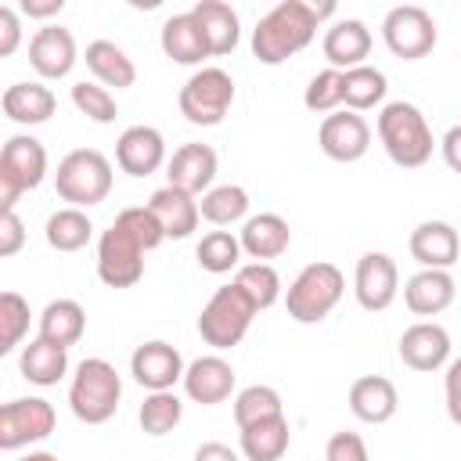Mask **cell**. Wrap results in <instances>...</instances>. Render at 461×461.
I'll use <instances>...</instances> for the list:
<instances>
[{
	"label": "cell",
	"instance_id": "obj_1",
	"mask_svg": "<svg viewBox=\"0 0 461 461\" xmlns=\"http://www.w3.org/2000/svg\"><path fill=\"white\" fill-rule=\"evenodd\" d=\"M335 11L331 0L324 4H306V0H281L277 7H270L256 29H252V54L263 65H281L292 54H299L303 47H310V40L317 36L321 18H328Z\"/></svg>",
	"mask_w": 461,
	"mask_h": 461
},
{
	"label": "cell",
	"instance_id": "obj_2",
	"mask_svg": "<svg viewBox=\"0 0 461 461\" xmlns=\"http://www.w3.org/2000/svg\"><path fill=\"white\" fill-rule=\"evenodd\" d=\"M378 140L385 148V155L403 166V169H418L432 158V130L421 115L418 104L411 101H389L378 112Z\"/></svg>",
	"mask_w": 461,
	"mask_h": 461
},
{
	"label": "cell",
	"instance_id": "obj_3",
	"mask_svg": "<svg viewBox=\"0 0 461 461\" xmlns=\"http://www.w3.org/2000/svg\"><path fill=\"white\" fill-rule=\"evenodd\" d=\"M119 400H122V378L119 371L101 360V357H86L79 360L76 375H72V385H68V407L79 421L86 425H104L115 411H119Z\"/></svg>",
	"mask_w": 461,
	"mask_h": 461
},
{
	"label": "cell",
	"instance_id": "obj_4",
	"mask_svg": "<svg viewBox=\"0 0 461 461\" xmlns=\"http://www.w3.org/2000/svg\"><path fill=\"white\" fill-rule=\"evenodd\" d=\"M346 292V277L335 263L328 259H317L310 267H303L295 274V281L288 285L285 292V306H288V317L295 324H321L342 299Z\"/></svg>",
	"mask_w": 461,
	"mask_h": 461
},
{
	"label": "cell",
	"instance_id": "obj_5",
	"mask_svg": "<svg viewBox=\"0 0 461 461\" xmlns=\"http://www.w3.org/2000/svg\"><path fill=\"white\" fill-rule=\"evenodd\" d=\"M54 191L72 209L101 205L112 191V162L97 148H76L58 162Z\"/></svg>",
	"mask_w": 461,
	"mask_h": 461
},
{
	"label": "cell",
	"instance_id": "obj_6",
	"mask_svg": "<svg viewBox=\"0 0 461 461\" xmlns=\"http://www.w3.org/2000/svg\"><path fill=\"white\" fill-rule=\"evenodd\" d=\"M256 313L259 310L252 306V299L230 281V285L216 288L209 295V303L202 306V313H198V335L212 349H230V346H238L245 339V331H249V324H252Z\"/></svg>",
	"mask_w": 461,
	"mask_h": 461
},
{
	"label": "cell",
	"instance_id": "obj_7",
	"mask_svg": "<svg viewBox=\"0 0 461 461\" xmlns=\"http://www.w3.org/2000/svg\"><path fill=\"white\" fill-rule=\"evenodd\" d=\"M47 176V148L29 137V133H14L4 140L0 148V209H14V202L40 187Z\"/></svg>",
	"mask_w": 461,
	"mask_h": 461
},
{
	"label": "cell",
	"instance_id": "obj_8",
	"mask_svg": "<svg viewBox=\"0 0 461 461\" xmlns=\"http://www.w3.org/2000/svg\"><path fill=\"white\" fill-rule=\"evenodd\" d=\"M180 115L191 122V126H220L223 115L230 112L234 104V79L230 72L209 65V68H198L184 86H180Z\"/></svg>",
	"mask_w": 461,
	"mask_h": 461
},
{
	"label": "cell",
	"instance_id": "obj_9",
	"mask_svg": "<svg viewBox=\"0 0 461 461\" xmlns=\"http://www.w3.org/2000/svg\"><path fill=\"white\" fill-rule=\"evenodd\" d=\"M382 40H385V47H389L396 58L418 61V58L432 54L439 32H436V22H432V14H429L425 7H418V4H400V7H393V11L382 18Z\"/></svg>",
	"mask_w": 461,
	"mask_h": 461
},
{
	"label": "cell",
	"instance_id": "obj_10",
	"mask_svg": "<svg viewBox=\"0 0 461 461\" xmlns=\"http://www.w3.org/2000/svg\"><path fill=\"white\" fill-rule=\"evenodd\" d=\"M58 414L43 396L11 400L0 407V450H22L54 432Z\"/></svg>",
	"mask_w": 461,
	"mask_h": 461
},
{
	"label": "cell",
	"instance_id": "obj_11",
	"mask_svg": "<svg viewBox=\"0 0 461 461\" xmlns=\"http://www.w3.org/2000/svg\"><path fill=\"white\" fill-rule=\"evenodd\" d=\"M97 277L108 288H130L144 277V249L115 223L97 238Z\"/></svg>",
	"mask_w": 461,
	"mask_h": 461
},
{
	"label": "cell",
	"instance_id": "obj_12",
	"mask_svg": "<svg viewBox=\"0 0 461 461\" xmlns=\"http://www.w3.org/2000/svg\"><path fill=\"white\" fill-rule=\"evenodd\" d=\"M353 292H357V303L364 310H371V313L389 310L396 292H400V270H396L393 256L364 252L357 259V270H353Z\"/></svg>",
	"mask_w": 461,
	"mask_h": 461
},
{
	"label": "cell",
	"instance_id": "obj_13",
	"mask_svg": "<svg viewBox=\"0 0 461 461\" xmlns=\"http://www.w3.org/2000/svg\"><path fill=\"white\" fill-rule=\"evenodd\" d=\"M184 371H187V367H184L180 349L169 346V342H162V339H151V342L137 346L133 357H130V375H133V382H137L140 389H148V393H166V389H173L176 382H184Z\"/></svg>",
	"mask_w": 461,
	"mask_h": 461
},
{
	"label": "cell",
	"instance_id": "obj_14",
	"mask_svg": "<svg viewBox=\"0 0 461 461\" xmlns=\"http://www.w3.org/2000/svg\"><path fill=\"white\" fill-rule=\"evenodd\" d=\"M317 144L331 162H357L371 148V126L364 122V115L342 108V112L324 115L317 130Z\"/></svg>",
	"mask_w": 461,
	"mask_h": 461
},
{
	"label": "cell",
	"instance_id": "obj_15",
	"mask_svg": "<svg viewBox=\"0 0 461 461\" xmlns=\"http://www.w3.org/2000/svg\"><path fill=\"white\" fill-rule=\"evenodd\" d=\"M115 162L130 176H151L166 162V137L155 126H126L115 140Z\"/></svg>",
	"mask_w": 461,
	"mask_h": 461
},
{
	"label": "cell",
	"instance_id": "obj_16",
	"mask_svg": "<svg viewBox=\"0 0 461 461\" xmlns=\"http://www.w3.org/2000/svg\"><path fill=\"white\" fill-rule=\"evenodd\" d=\"M400 360L411 371H439L450 360V335L436 321H418L400 335Z\"/></svg>",
	"mask_w": 461,
	"mask_h": 461
},
{
	"label": "cell",
	"instance_id": "obj_17",
	"mask_svg": "<svg viewBox=\"0 0 461 461\" xmlns=\"http://www.w3.org/2000/svg\"><path fill=\"white\" fill-rule=\"evenodd\" d=\"M29 65L43 79H65L76 65V36L65 25H43L29 40Z\"/></svg>",
	"mask_w": 461,
	"mask_h": 461
},
{
	"label": "cell",
	"instance_id": "obj_18",
	"mask_svg": "<svg viewBox=\"0 0 461 461\" xmlns=\"http://www.w3.org/2000/svg\"><path fill=\"white\" fill-rule=\"evenodd\" d=\"M212 176H216V151L198 140L180 144L166 162L169 187H180L187 194H205L212 187Z\"/></svg>",
	"mask_w": 461,
	"mask_h": 461
},
{
	"label": "cell",
	"instance_id": "obj_19",
	"mask_svg": "<svg viewBox=\"0 0 461 461\" xmlns=\"http://www.w3.org/2000/svg\"><path fill=\"white\" fill-rule=\"evenodd\" d=\"M411 256L421 270H450L461 259V238L447 220H425L411 230Z\"/></svg>",
	"mask_w": 461,
	"mask_h": 461
},
{
	"label": "cell",
	"instance_id": "obj_20",
	"mask_svg": "<svg viewBox=\"0 0 461 461\" xmlns=\"http://www.w3.org/2000/svg\"><path fill=\"white\" fill-rule=\"evenodd\" d=\"M234 367L220 357V353H209V357H198L187 364L184 371V393L202 403V407H212V403H223L230 393H234Z\"/></svg>",
	"mask_w": 461,
	"mask_h": 461
},
{
	"label": "cell",
	"instance_id": "obj_21",
	"mask_svg": "<svg viewBox=\"0 0 461 461\" xmlns=\"http://www.w3.org/2000/svg\"><path fill=\"white\" fill-rule=\"evenodd\" d=\"M321 50L328 58V68H339V72L357 68V65H367L364 58L371 54V29L360 18H339L324 32Z\"/></svg>",
	"mask_w": 461,
	"mask_h": 461
},
{
	"label": "cell",
	"instance_id": "obj_22",
	"mask_svg": "<svg viewBox=\"0 0 461 461\" xmlns=\"http://www.w3.org/2000/svg\"><path fill=\"white\" fill-rule=\"evenodd\" d=\"M158 43H162V54L169 61H176V65H198V61L212 58L209 43H205V32H202V25H198V18L191 11L166 18L162 32H158Z\"/></svg>",
	"mask_w": 461,
	"mask_h": 461
},
{
	"label": "cell",
	"instance_id": "obj_23",
	"mask_svg": "<svg viewBox=\"0 0 461 461\" xmlns=\"http://www.w3.org/2000/svg\"><path fill=\"white\" fill-rule=\"evenodd\" d=\"M241 252L256 263H267V259H277L288 252L292 245V230H288V220H281L277 212H259V216H249L245 227H241Z\"/></svg>",
	"mask_w": 461,
	"mask_h": 461
},
{
	"label": "cell",
	"instance_id": "obj_24",
	"mask_svg": "<svg viewBox=\"0 0 461 461\" xmlns=\"http://www.w3.org/2000/svg\"><path fill=\"white\" fill-rule=\"evenodd\" d=\"M454 292H457V285H454L450 270H418L403 285V303L414 317H436L454 303Z\"/></svg>",
	"mask_w": 461,
	"mask_h": 461
},
{
	"label": "cell",
	"instance_id": "obj_25",
	"mask_svg": "<svg viewBox=\"0 0 461 461\" xmlns=\"http://www.w3.org/2000/svg\"><path fill=\"white\" fill-rule=\"evenodd\" d=\"M400 407V393L382 375H364L349 385V411L367 425H385Z\"/></svg>",
	"mask_w": 461,
	"mask_h": 461
},
{
	"label": "cell",
	"instance_id": "obj_26",
	"mask_svg": "<svg viewBox=\"0 0 461 461\" xmlns=\"http://www.w3.org/2000/svg\"><path fill=\"white\" fill-rule=\"evenodd\" d=\"M0 108L18 126H40L58 112V97L43 83H11L0 97Z\"/></svg>",
	"mask_w": 461,
	"mask_h": 461
},
{
	"label": "cell",
	"instance_id": "obj_27",
	"mask_svg": "<svg viewBox=\"0 0 461 461\" xmlns=\"http://www.w3.org/2000/svg\"><path fill=\"white\" fill-rule=\"evenodd\" d=\"M148 209L158 216L166 238H176V241H180V238H191L194 227H198V220H202L194 194H187V191H180V187H169V184L158 187V191L148 198Z\"/></svg>",
	"mask_w": 461,
	"mask_h": 461
},
{
	"label": "cell",
	"instance_id": "obj_28",
	"mask_svg": "<svg viewBox=\"0 0 461 461\" xmlns=\"http://www.w3.org/2000/svg\"><path fill=\"white\" fill-rule=\"evenodd\" d=\"M191 14L198 18L202 32H205V43H209V54L220 58V54H230L238 47V36H241V22H238V11L223 0H198L191 7Z\"/></svg>",
	"mask_w": 461,
	"mask_h": 461
},
{
	"label": "cell",
	"instance_id": "obj_29",
	"mask_svg": "<svg viewBox=\"0 0 461 461\" xmlns=\"http://www.w3.org/2000/svg\"><path fill=\"white\" fill-rule=\"evenodd\" d=\"M18 371L32 385H58L65 378V371H68V349H61V346H54V342L36 335V339H29L22 346Z\"/></svg>",
	"mask_w": 461,
	"mask_h": 461
},
{
	"label": "cell",
	"instance_id": "obj_30",
	"mask_svg": "<svg viewBox=\"0 0 461 461\" xmlns=\"http://www.w3.org/2000/svg\"><path fill=\"white\" fill-rule=\"evenodd\" d=\"M83 61H86V68L94 72V79H97L101 86L126 90V86H133V79H137L133 58H130L119 43H112V40H94V43H86Z\"/></svg>",
	"mask_w": 461,
	"mask_h": 461
},
{
	"label": "cell",
	"instance_id": "obj_31",
	"mask_svg": "<svg viewBox=\"0 0 461 461\" xmlns=\"http://www.w3.org/2000/svg\"><path fill=\"white\" fill-rule=\"evenodd\" d=\"M83 331H86V310L76 299H54V303L43 306V313H40V339L68 349V346H76L83 339Z\"/></svg>",
	"mask_w": 461,
	"mask_h": 461
},
{
	"label": "cell",
	"instance_id": "obj_32",
	"mask_svg": "<svg viewBox=\"0 0 461 461\" xmlns=\"http://www.w3.org/2000/svg\"><path fill=\"white\" fill-rule=\"evenodd\" d=\"M241 432V454L245 461H281L288 443H292V429H288V418H270V421H259V425H249V429H238Z\"/></svg>",
	"mask_w": 461,
	"mask_h": 461
},
{
	"label": "cell",
	"instance_id": "obj_33",
	"mask_svg": "<svg viewBox=\"0 0 461 461\" xmlns=\"http://www.w3.org/2000/svg\"><path fill=\"white\" fill-rule=\"evenodd\" d=\"M389 83H385V72L375 68V65H357V68H346L342 72V104L349 112H367L375 104H382Z\"/></svg>",
	"mask_w": 461,
	"mask_h": 461
},
{
	"label": "cell",
	"instance_id": "obj_34",
	"mask_svg": "<svg viewBox=\"0 0 461 461\" xmlns=\"http://www.w3.org/2000/svg\"><path fill=\"white\" fill-rule=\"evenodd\" d=\"M43 234H47V245L54 252H79L94 238V223H90V216L83 209L65 205V209L47 216V230Z\"/></svg>",
	"mask_w": 461,
	"mask_h": 461
},
{
	"label": "cell",
	"instance_id": "obj_35",
	"mask_svg": "<svg viewBox=\"0 0 461 461\" xmlns=\"http://www.w3.org/2000/svg\"><path fill=\"white\" fill-rule=\"evenodd\" d=\"M198 212L212 227H230V223L245 220V212H249V191L241 184H216V187H209L202 194Z\"/></svg>",
	"mask_w": 461,
	"mask_h": 461
},
{
	"label": "cell",
	"instance_id": "obj_36",
	"mask_svg": "<svg viewBox=\"0 0 461 461\" xmlns=\"http://www.w3.org/2000/svg\"><path fill=\"white\" fill-rule=\"evenodd\" d=\"M194 259L202 270L209 274H230L241 267V238L230 234V230H209L198 249H194Z\"/></svg>",
	"mask_w": 461,
	"mask_h": 461
},
{
	"label": "cell",
	"instance_id": "obj_37",
	"mask_svg": "<svg viewBox=\"0 0 461 461\" xmlns=\"http://www.w3.org/2000/svg\"><path fill=\"white\" fill-rule=\"evenodd\" d=\"M281 414H285V407H281V393L274 385H245L234 396L238 429H249V425H259V421H270V418H281Z\"/></svg>",
	"mask_w": 461,
	"mask_h": 461
},
{
	"label": "cell",
	"instance_id": "obj_38",
	"mask_svg": "<svg viewBox=\"0 0 461 461\" xmlns=\"http://www.w3.org/2000/svg\"><path fill=\"white\" fill-rule=\"evenodd\" d=\"M234 285L252 299L256 310H270L281 299V277L270 263H241L234 270Z\"/></svg>",
	"mask_w": 461,
	"mask_h": 461
},
{
	"label": "cell",
	"instance_id": "obj_39",
	"mask_svg": "<svg viewBox=\"0 0 461 461\" xmlns=\"http://www.w3.org/2000/svg\"><path fill=\"white\" fill-rule=\"evenodd\" d=\"M180 418H184V403H180V396H176L173 389H166V393H148L144 403H140V411H137V421H140V429H144L148 436H166V432H173V429L180 425Z\"/></svg>",
	"mask_w": 461,
	"mask_h": 461
},
{
	"label": "cell",
	"instance_id": "obj_40",
	"mask_svg": "<svg viewBox=\"0 0 461 461\" xmlns=\"http://www.w3.org/2000/svg\"><path fill=\"white\" fill-rule=\"evenodd\" d=\"M115 227H122L144 252H151V249H158V245L166 241L162 223H158V216H155L148 205H130V209H122V212L115 216Z\"/></svg>",
	"mask_w": 461,
	"mask_h": 461
},
{
	"label": "cell",
	"instance_id": "obj_41",
	"mask_svg": "<svg viewBox=\"0 0 461 461\" xmlns=\"http://www.w3.org/2000/svg\"><path fill=\"white\" fill-rule=\"evenodd\" d=\"M29 303L18 292H4L0 295V353H11L14 346H22L25 331H29Z\"/></svg>",
	"mask_w": 461,
	"mask_h": 461
},
{
	"label": "cell",
	"instance_id": "obj_42",
	"mask_svg": "<svg viewBox=\"0 0 461 461\" xmlns=\"http://www.w3.org/2000/svg\"><path fill=\"white\" fill-rule=\"evenodd\" d=\"M72 104L90 119V122H115V115H119V104H115V97H112V90L108 86H101V83H72Z\"/></svg>",
	"mask_w": 461,
	"mask_h": 461
},
{
	"label": "cell",
	"instance_id": "obj_43",
	"mask_svg": "<svg viewBox=\"0 0 461 461\" xmlns=\"http://www.w3.org/2000/svg\"><path fill=\"white\" fill-rule=\"evenodd\" d=\"M303 104H306L310 112L331 115V112L342 104V72H339V68H324V72H317V76L306 83Z\"/></svg>",
	"mask_w": 461,
	"mask_h": 461
},
{
	"label": "cell",
	"instance_id": "obj_44",
	"mask_svg": "<svg viewBox=\"0 0 461 461\" xmlns=\"http://www.w3.org/2000/svg\"><path fill=\"white\" fill-rule=\"evenodd\" d=\"M324 461H371L367 443L357 432H335L324 447Z\"/></svg>",
	"mask_w": 461,
	"mask_h": 461
},
{
	"label": "cell",
	"instance_id": "obj_45",
	"mask_svg": "<svg viewBox=\"0 0 461 461\" xmlns=\"http://www.w3.org/2000/svg\"><path fill=\"white\" fill-rule=\"evenodd\" d=\"M22 245H25V223H22V216L14 209L0 212V256L11 259Z\"/></svg>",
	"mask_w": 461,
	"mask_h": 461
},
{
	"label": "cell",
	"instance_id": "obj_46",
	"mask_svg": "<svg viewBox=\"0 0 461 461\" xmlns=\"http://www.w3.org/2000/svg\"><path fill=\"white\" fill-rule=\"evenodd\" d=\"M22 43V18L11 4L0 7V58H11Z\"/></svg>",
	"mask_w": 461,
	"mask_h": 461
},
{
	"label": "cell",
	"instance_id": "obj_47",
	"mask_svg": "<svg viewBox=\"0 0 461 461\" xmlns=\"http://www.w3.org/2000/svg\"><path fill=\"white\" fill-rule=\"evenodd\" d=\"M443 400H447L450 421L461 425V357L447 364V375H443Z\"/></svg>",
	"mask_w": 461,
	"mask_h": 461
},
{
	"label": "cell",
	"instance_id": "obj_48",
	"mask_svg": "<svg viewBox=\"0 0 461 461\" xmlns=\"http://www.w3.org/2000/svg\"><path fill=\"white\" fill-rule=\"evenodd\" d=\"M439 151H443V162H447L454 173H461V122H457V126H450V130L443 133Z\"/></svg>",
	"mask_w": 461,
	"mask_h": 461
},
{
	"label": "cell",
	"instance_id": "obj_49",
	"mask_svg": "<svg viewBox=\"0 0 461 461\" xmlns=\"http://www.w3.org/2000/svg\"><path fill=\"white\" fill-rule=\"evenodd\" d=\"M194 461H241L238 457V450H230L227 443H202L198 450H194Z\"/></svg>",
	"mask_w": 461,
	"mask_h": 461
},
{
	"label": "cell",
	"instance_id": "obj_50",
	"mask_svg": "<svg viewBox=\"0 0 461 461\" xmlns=\"http://www.w3.org/2000/svg\"><path fill=\"white\" fill-rule=\"evenodd\" d=\"M61 7H65V0H22V14H29V18H54V14H61Z\"/></svg>",
	"mask_w": 461,
	"mask_h": 461
},
{
	"label": "cell",
	"instance_id": "obj_51",
	"mask_svg": "<svg viewBox=\"0 0 461 461\" xmlns=\"http://www.w3.org/2000/svg\"><path fill=\"white\" fill-rule=\"evenodd\" d=\"M22 461H58V454H50V450H32V454H25Z\"/></svg>",
	"mask_w": 461,
	"mask_h": 461
}]
</instances>
